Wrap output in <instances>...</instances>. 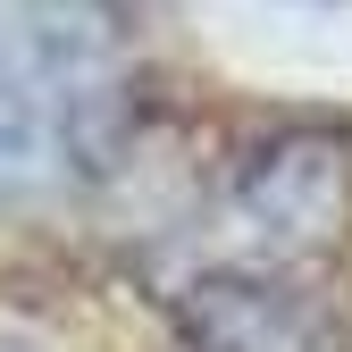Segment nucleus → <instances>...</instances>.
Instances as JSON below:
<instances>
[{"label": "nucleus", "instance_id": "f257e3e1", "mask_svg": "<svg viewBox=\"0 0 352 352\" xmlns=\"http://www.w3.org/2000/svg\"><path fill=\"white\" fill-rule=\"evenodd\" d=\"M118 109V51L109 25L76 9H9L0 17V185L59 176L84 160Z\"/></svg>", "mask_w": 352, "mask_h": 352}]
</instances>
